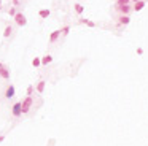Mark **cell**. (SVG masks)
I'll return each instance as SVG.
<instances>
[{
    "mask_svg": "<svg viewBox=\"0 0 148 146\" xmlns=\"http://www.w3.org/2000/svg\"><path fill=\"white\" fill-rule=\"evenodd\" d=\"M32 105H34V97H32V95H26V99L21 102V110H22V114L29 113V110L32 108Z\"/></svg>",
    "mask_w": 148,
    "mask_h": 146,
    "instance_id": "1",
    "label": "cell"
},
{
    "mask_svg": "<svg viewBox=\"0 0 148 146\" xmlns=\"http://www.w3.org/2000/svg\"><path fill=\"white\" fill-rule=\"evenodd\" d=\"M14 24H16L18 27H26L27 26V19H26L24 13H21V11H16V14H14Z\"/></svg>",
    "mask_w": 148,
    "mask_h": 146,
    "instance_id": "2",
    "label": "cell"
},
{
    "mask_svg": "<svg viewBox=\"0 0 148 146\" xmlns=\"http://www.w3.org/2000/svg\"><path fill=\"white\" fill-rule=\"evenodd\" d=\"M115 10L120 14H131L132 11V3H126V5H115Z\"/></svg>",
    "mask_w": 148,
    "mask_h": 146,
    "instance_id": "3",
    "label": "cell"
},
{
    "mask_svg": "<svg viewBox=\"0 0 148 146\" xmlns=\"http://www.w3.org/2000/svg\"><path fill=\"white\" fill-rule=\"evenodd\" d=\"M11 114H13L14 118H19V116L22 114V110H21V102H16L13 106H11Z\"/></svg>",
    "mask_w": 148,
    "mask_h": 146,
    "instance_id": "4",
    "label": "cell"
},
{
    "mask_svg": "<svg viewBox=\"0 0 148 146\" xmlns=\"http://www.w3.org/2000/svg\"><path fill=\"white\" fill-rule=\"evenodd\" d=\"M14 94H16V89H14V84H10L7 87V91H5V99L7 100H11L14 97Z\"/></svg>",
    "mask_w": 148,
    "mask_h": 146,
    "instance_id": "5",
    "label": "cell"
},
{
    "mask_svg": "<svg viewBox=\"0 0 148 146\" xmlns=\"http://www.w3.org/2000/svg\"><path fill=\"white\" fill-rule=\"evenodd\" d=\"M129 22H131V16L129 14H120V17H118V24L120 26H128Z\"/></svg>",
    "mask_w": 148,
    "mask_h": 146,
    "instance_id": "6",
    "label": "cell"
},
{
    "mask_svg": "<svg viewBox=\"0 0 148 146\" xmlns=\"http://www.w3.org/2000/svg\"><path fill=\"white\" fill-rule=\"evenodd\" d=\"M45 87H46V81H45V79H40V81L35 84V92L43 94V92H45Z\"/></svg>",
    "mask_w": 148,
    "mask_h": 146,
    "instance_id": "7",
    "label": "cell"
},
{
    "mask_svg": "<svg viewBox=\"0 0 148 146\" xmlns=\"http://www.w3.org/2000/svg\"><path fill=\"white\" fill-rule=\"evenodd\" d=\"M145 5H147V2H145V0H137V2H134V3H132V11H140V10H143Z\"/></svg>",
    "mask_w": 148,
    "mask_h": 146,
    "instance_id": "8",
    "label": "cell"
},
{
    "mask_svg": "<svg viewBox=\"0 0 148 146\" xmlns=\"http://www.w3.org/2000/svg\"><path fill=\"white\" fill-rule=\"evenodd\" d=\"M59 37H61V30H54L51 32V35H49V43H56V41L59 40Z\"/></svg>",
    "mask_w": 148,
    "mask_h": 146,
    "instance_id": "9",
    "label": "cell"
},
{
    "mask_svg": "<svg viewBox=\"0 0 148 146\" xmlns=\"http://www.w3.org/2000/svg\"><path fill=\"white\" fill-rule=\"evenodd\" d=\"M49 14H51V11H49L48 8H43V10L38 11V16H40V19H48Z\"/></svg>",
    "mask_w": 148,
    "mask_h": 146,
    "instance_id": "10",
    "label": "cell"
},
{
    "mask_svg": "<svg viewBox=\"0 0 148 146\" xmlns=\"http://www.w3.org/2000/svg\"><path fill=\"white\" fill-rule=\"evenodd\" d=\"M53 62V56L51 54H45L43 57H41V65L45 67V65H49Z\"/></svg>",
    "mask_w": 148,
    "mask_h": 146,
    "instance_id": "11",
    "label": "cell"
},
{
    "mask_svg": "<svg viewBox=\"0 0 148 146\" xmlns=\"http://www.w3.org/2000/svg\"><path fill=\"white\" fill-rule=\"evenodd\" d=\"M80 24H84V26H88V27H96V22H93V21L86 19V17H80Z\"/></svg>",
    "mask_w": 148,
    "mask_h": 146,
    "instance_id": "12",
    "label": "cell"
},
{
    "mask_svg": "<svg viewBox=\"0 0 148 146\" xmlns=\"http://www.w3.org/2000/svg\"><path fill=\"white\" fill-rule=\"evenodd\" d=\"M11 34H13V26H7L3 30V38H10Z\"/></svg>",
    "mask_w": 148,
    "mask_h": 146,
    "instance_id": "13",
    "label": "cell"
},
{
    "mask_svg": "<svg viewBox=\"0 0 148 146\" xmlns=\"http://www.w3.org/2000/svg\"><path fill=\"white\" fill-rule=\"evenodd\" d=\"M73 10H75L76 14H83V11H84V7H83L81 3H75V5H73Z\"/></svg>",
    "mask_w": 148,
    "mask_h": 146,
    "instance_id": "14",
    "label": "cell"
},
{
    "mask_svg": "<svg viewBox=\"0 0 148 146\" xmlns=\"http://www.w3.org/2000/svg\"><path fill=\"white\" fill-rule=\"evenodd\" d=\"M0 78H3V79H10V70H8L7 67H3V70H2V75H0Z\"/></svg>",
    "mask_w": 148,
    "mask_h": 146,
    "instance_id": "15",
    "label": "cell"
},
{
    "mask_svg": "<svg viewBox=\"0 0 148 146\" xmlns=\"http://www.w3.org/2000/svg\"><path fill=\"white\" fill-rule=\"evenodd\" d=\"M41 65V57H34L32 59V67L34 68H38Z\"/></svg>",
    "mask_w": 148,
    "mask_h": 146,
    "instance_id": "16",
    "label": "cell"
},
{
    "mask_svg": "<svg viewBox=\"0 0 148 146\" xmlns=\"http://www.w3.org/2000/svg\"><path fill=\"white\" fill-rule=\"evenodd\" d=\"M70 32V26H64V27L61 29V35H64V37H67Z\"/></svg>",
    "mask_w": 148,
    "mask_h": 146,
    "instance_id": "17",
    "label": "cell"
},
{
    "mask_svg": "<svg viewBox=\"0 0 148 146\" xmlns=\"http://www.w3.org/2000/svg\"><path fill=\"white\" fill-rule=\"evenodd\" d=\"M126 3H132L131 0H116V3L115 5H126Z\"/></svg>",
    "mask_w": 148,
    "mask_h": 146,
    "instance_id": "18",
    "label": "cell"
},
{
    "mask_svg": "<svg viewBox=\"0 0 148 146\" xmlns=\"http://www.w3.org/2000/svg\"><path fill=\"white\" fill-rule=\"evenodd\" d=\"M35 91V86H29L27 87V92H26V95H32V92Z\"/></svg>",
    "mask_w": 148,
    "mask_h": 146,
    "instance_id": "19",
    "label": "cell"
},
{
    "mask_svg": "<svg viewBox=\"0 0 148 146\" xmlns=\"http://www.w3.org/2000/svg\"><path fill=\"white\" fill-rule=\"evenodd\" d=\"M8 14H10V16H14V14H16V7H11L10 11H8Z\"/></svg>",
    "mask_w": 148,
    "mask_h": 146,
    "instance_id": "20",
    "label": "cell"
},
{
    "mask_svg": "<svg viewBox=\"0 0 148 146\" xmlns=\"http://www.w3.org/2000/svg\"><path fill=\"white\" fill-rule=\"evenodd\" d=\"M11 2H13V7H18V5H19V0H11Z\"/></svg>",
    "mask_w": 148,
    "mask_h": 146,
    "instance_id": "21",
    "label": "cell"
},
{
    "mask_svg": "<svg viewBox=\"0 0 148 146\" xmlns=\"http://www.w3.org/2000/svg\"><path fill=\"white\" fill-rule=\"evenodd\" d=\"M3 67H5V64H3V62H0V75H2V70H3Z\"/></svg>",
    "mask_w": 148,
    "mask_h": 146,
    "instance_id": "22",
    "label": "cell"
},
{
    "mask_svg": "<svg viewBox=\"0 0 148 146\" xmlns=\"http://www.w3.org/2000/svg\"><path fill=\"white\" fill-rule=\"evenodd\" d=\"M137 54H143V49L142 48H137Z\"/></svg>",
    "mask_w": 148,
    "mask_h": 146,
    "instance_id": "23",
    "label": "cell"
},
{
    "mask_svg": "<svg viewBox=\"0 0 148 146\" xmlns=\"http://www.w3.org/2000/svg\"><path fill=\"white\" fill-rule=\"evenodd\" d=\"M3 140H5V133H2V135H0V143L3 141Z\"/></svg>",
    "mask_w": 148,
    "mask_h": 146,
    "instance_id": "24",
    "label": "cell"
},
{
    "mask_svg": "<svg viewBox=\"0 0 148 146\" xmlns=\"http://www.w3.org/2000/svg\"><path fill=\"white\" fill-rule=\"evenodd\" d=\"M3 10V5H2V2H0V11Z\"/></svg>",
    "mask_w": 148,
    "mask_h": 146,
    "instance_id": "25",
    "label": "cell"
},
{
    "mask_svg": "<svg viewBox=\"0 0 148 146\" xmlns=\"http://www.w3.org/2000/svg\"><path fill=\"white\" fill-rule=\"evenodd\" d=\"M131 2H132V3H134V2H137V0H131Z\"/></svg>",
    "mask_w": 148,
    "mask_h": 146,
    "instance_id": "26",
    "label": "cell"
}]
</instances>
